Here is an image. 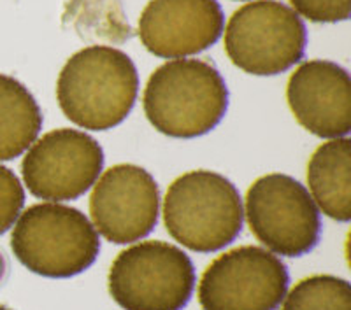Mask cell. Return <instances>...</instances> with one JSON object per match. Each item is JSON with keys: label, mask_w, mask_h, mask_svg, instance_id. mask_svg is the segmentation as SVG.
Here are the masks:
<instances>
[{"label": "cell", "mask_w": 351, "mask_h": 310, "mask_svg": "<svg viewBox=\"0 0 351 310\" xmlns=\"http://www.w3.org/2000/svg\"><path fill=\"white\" fill-rule=\"evenodd\" d=\"M143 105L160 133L172 139H197L215 130L225 118L228 88L209 62L178 58L149 76Z\"/></svg>", "instance_id": "cell-2"}, {"label": "cell", "mask_w": 351, "mask_h": 310, "mask_svg": "<svg viewBox=\"0 0 351 310\" xmlns=\"http://www.w3.org/2000/svg\"><path fill=\"white\" fill-rule=\"evenodd\" d=\"M244 214L252 233L276 255H309L322 237L319 209L291 175L267 174L256 179L247 190Z\"/></svg>", "instance_id": "cell-7"}, {"label": "cell", "mask_w": 351, "mask_h": 310, "mask_svg": "<svg viewBox=\"0 0 351 310\" xmlns=\"http://www.w3.org/2000/svg\"><path fill=\"white\" fill-rule=\"evenodd\" d=\"M11 249L18 261L34 274L69 279L95 263L100 239L93 223L76 207L37 203L18 218Z\"/></svg>", "instance_id": "cell-4"}, {"label": "cell", "mask_w": 351, "mask_h": 310, "mask_svg": "<svg viewBox=\"0 0 351 310\" xmlns=\"http://www.w3.org/2000/svg\"><path fill=\"white\" fill-rule=\"evenodd\" d=\"M311 198L328 218L348 223L351 219V140L332 139L313 153L307 164Z\"/></svg>", "instance_id": "cell-13"}, {"label": "cell", "mask_w": 351, "mask_h": 310, "mask_svg": "<svg viewBox=\"0 0 351 310\" xmlns=\"http://www.w3.org/2000/svg\"><path fill=\"white\" fill-rule=\"evenodd\" d=\"M287 265L267 249L227 250L206 268L199 283L202 310H278L287 296Z\"/></svg>", "instance_id": "cell-8"}, {"label": "cell", "mask_w": 351, "mask_h": 310, "mask_svg": "<svg viewBox=\"0 0 351 310\" xmlns=\"http://www.w3.org/2000/svg\"><path fill=\"white\" fill-rule=\"evenodd\" d=\"M239 2H246V0H239Z\"/></svg>", "instance_id": "cell-20"}, {"label": "cell", "mask_w": 351, "mask_h": 310, "mask_svg": "<svg viewBox=\"0 0 351 310\" xmlns=\"http://www.w3.org/2000/svg\"><path fill=\"white\" fill-rule=\"evenodd\" d=\"M25 205V190L11 168L0 165V235L20 218Z\"/></svg>", "instance_id": "cell-16"}, {"label": "cell", "mask_w": 351, "mask_h": 310, "mask_svg": "<svg viewBox=\"0 0 351 310\" xmlns=\"http://www.w3.org/2000/svg\"><path fill=\"white\" fill-rule=\"evenodd\" d=\"M225 14L216 0H152L139 18V39L158 58H186L218 42Z\"/></svg>", "instance_id": "cell-11"}, {"label": "cell", "mask_w": 351, "mask_h": 310, "mask_svg": "<svg viewBox=\"0 0 351 310\" xmlns=\"http://www.w3.org/2000/svg\"><path fill=\"white\" fill-rule=\"evenodd\" d=\"M5 274H8V259H5V256L0 253V283L4 281Z\"/></svg>", "instance_id": "cell-18"}, {"label": "cell", "mask_w": 351, "mask_h": 310, "mask_svg": "<svg viewBox=\"0 0 351 310\" xmlns=\"http://www.w3.org/2000/svg\"><path fill=\"white\" fill-rule=\"evenodd\" d=\"M307 30L302 18L278 0H256L237 9L225 28V51L252 76H278L302 60Z\"/></svg>", "instance_id": "cell-6"}, {"label": "cell", "mask_w": 351, "mask_h": 310, "mask_svg": "<svg viewBox=\"0 0 351 310\" xmlns=\"http://www.w3.org/2000/svg\"><path fill=\"white\" fill-rule=\"evenodd\" d=\"M139 93V74L127 53L90 46L72 55L56 81V100L67 120L104 131L127 120Z\"/></svg>", "instance_id": "cell-1"}, {"label": "cell", "mask_w": 351, "mask_h": 310, "mask_svg": "<svg viewBox=\"0 0 351 310\" xmlns=\"http://www.w3.org/2000/svg\"><path fill=\"white\" fill-rule=\"evenodd\" d=\"M109 293L125 310H183L197 275L180 247L148 240L121 250L109 270Z\"/></svg>", "instance_id": "cell-5"}, {"label": "cell", "mask_w": 351, "mask_h": 310, "mask_svg": "<svg viewBox=\"0 0 351 310\" xmlns=\"http://www.w3.org/2000/svg\"><path fill=\"white\" fill-rule=\"evenodd\" d=\"M0 310H11V309H8V307H4V305H0Z\"/></svg>", "instance_id": "cell-19"}, {"label": "cell", "mask_w": 351, "mask_h": 310, "mask_svg": "<svg viewBox=\"0 0 351 310\" xmlns=\"http://www.w3.org/2000/svg\"><path fill=\"white\" fill-rule=\"evenodd\" d=\"M102 168L104 151L93 137L74 128H58L28 147L21 175L37 198L67 202L93 188Z\"/></svg>", "instance_id": "cell-9"}, {"label": "cell", "mask_w": 351, "mask_h": 310, "mask_svg": "<svg viewBox=\"0 0 351 310\" xmlns=\"http://www.w3.org/2000/svg\"><path fill=\"white\" fill-rule=\"evenodd\" d=\"M243 223L239 191L218 172H186L165 193V228L176 242L193 253L225 249L239 237Z\"/></svg>", "instance_id": "cell-3"}, {"label": "cell", "mask_w": 351, "mask_h": 310, "mask_svg": "<svg viewBox=\"0 0 351 310\" xmlns=\"http://www.w3.org/2000/svg\"><path fill=\"white\" fill-rule=\"evenodd\" d=\"M90 214L97 233L112 244H132L148 237L160 214L155 177L137 165H114L93 184Z\"/></svg>", "instance_id": "cell-10"}, {"label": "cell", "mask_w": 351, "mask_h": 310, "mask_svg": "<svg viewBox=\"0 0 351 310\" xmlns=\"http://www.w3.org/2000/svg\"><path fill=\"white\" fill-rule=\"evenodd\" d=\"M287 99L302 128L319 139H341L351 130V79L344 67L309 60L288 79Z\"/></svg>", "instance_id": "cell-12"}, {"label": "cell", "mask_w": 351, "mask_h": 310, "mask_svg": "<svg viewBox=\"0 0 351 310\" xmlns=\"http://www.w3.org/2000/svg\"><path fill=\"white\" fill-rule=\"evenodd\" d=\"M281 310H351V286L335 275L302 279L285 296Z\"/></svg>", "instance_id": "cell-15"}, {"label": "cell", "mask_w": 351, "mask_h": 310, "mask_svg": "<svg viewBox=\"0 0 351 310\" xmlns=\"http://www.w3.org/2000/svg\"><path fill=\"white\" fill-rule=\"evenodd\" d=\"M43 111L28 88L0 74V162L28 151L43 130Z\"/></svg>", "instance_id": "cell-14"}, {"label": "cell", "mask_w": 351, "mask_h": 310, "mask_svg": "<svg viewBox=\"0 0 351 310\" xmlns=\"http://www.w3.org/2000/svg\"><path fill=\"white\" fill-rule=\"evenodd\" d=\"M293 11L315 23H339L351 14V0H290Z\"/></svg>", "instance_id": "cell-17"}]
</instances>
